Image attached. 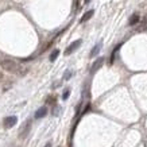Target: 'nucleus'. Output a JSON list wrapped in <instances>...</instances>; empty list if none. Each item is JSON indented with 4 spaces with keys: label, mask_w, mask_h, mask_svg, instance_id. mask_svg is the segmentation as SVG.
Wrapping results in <instances>:
<instances>
[{
    "label": "nucleus",
    "mask_w": 147,
    "mask_h": 147,
    "mask_svg": "<svg viewBox=\"0 0 147 147\" xmlns=\"http://www.w3.org/2000/svg\"><path fill=\"white\" fill-rule=\"evenodd\" d=\"M0 66L3 70H7L8 73H16L19 69L18 63L12 61V59H1L0 61Z\"/></svg>",
    "instance_id": "nucleus-1"
},
{
    "label": "nucleus",
    "mask_w": 147,
    "mask_h": 147,
    "mask_svg": "<svg viewBox=\"0 0 147 147\" xmlns=\"http://www.w3.org/2000/svg\"><path fill=\"white\" fill-rule=\"evenodd\" d=\"M31 123L32 120L31 119H28V120L23 124V127L20 129H19V139H26L27 136H28V134H30V131H31Z\"/></svg>",
    "instance_id": "nucleus-2"
},
{
    "label": "nucleus",
    "mask_w": 147,
    "mask_h": 147,
    "mask_svg": "<svg viewBox=\"0 0 147 147\" xmlns=\"http://www.w3.org/2000/svg\"><path fill=\"white\" fill-rule=\"evenodd\" d=\"M16 123H18V117H16V116H7V117L3 119V127L7 129L12 128Z\"/></svg>",
    "instance_id": "nucleus-3"
},
{
    "label": "nucleus",
    "mask_w": 147,
    "mask_h": 147,
    "mask_svg": "<svg viewBox=\"0 0 147 147\" xmlns=\"http://www.w3.org/2000/svg\"><path fill=\"white\" fill-rule=\"evenodd\" d=\"M81 43H82V40L81 39H77V40H74L73 43H70V45L67 46V49L65 50V55H70L71 53H74V51L80 47Z\"/></svg>",
    "instance_id": "nucleus-4"
},
{
    "label": "nucleus",
    "mask_w": 147,
    "mask_h": 147,
    "mask_svg": "<svg viewBox=\"0 0 147 147\" xmlns=\"http://www.w3.org/2000/svg\"><path fill=\"white\" fill-rule=\"evenodd\" d=\"M102 63H104V58H102V57L97 58V59H96V61L93 62L92 67H90V73H92V74H93V73H96V71H97L98 69L102 66Z\"/></svg>",
    "instance_id": "nucleus-5"
},
{
    "label": "nucleus",
    "mask_w": 147,
    "mask_h": 147,
    "mask_svg": "<svg viewBox=\"0 0 147 147\" xmlns=\"http://www.w3.org/2000/svg\"><path fill=\"white\" fill-rule=\"evenodd\" d=\"M46 115H47V108H46V107H40L39 109L35 112L34 117H35V119H42V117H45Z\"/></svg>",
    "instance_id": "nucleus-6"
},
{
    "label": "nucleus",
    "mask_w": 147,
    "mask_h": 147,
    "mask_svg": "<svg viewBox=\"0 0 147 147\" xmlns=\"http://www.w3.org/2000/svg\"><path fill=\"white\" fill-rule=\"evenodd\" d=\"M93 13H94L93 9H90V11H88V12H85L84 15H82V18L80 19V23H85L86 20H89V19L93 16Z\"/></svg>",
    "instance_id": "nucleus-7"
},
{
    "label": "nucleus",
    "mask_w": 147,
    "mask_h": 147,
    "mask_svg": "<svg viewBox=\"0 0 147 147\" xmlns=\"http://www.w3.org/2000/svg\"><path fill=\"white\" fill-rule=\"evenodd\" d=\"M139 19H140V18H139L138 13H134V15L129 18L128 24H129V26H135V24H138V23H139Z\"/></svg>",
    "instance_id": "nucleus-8"
},
{
    "label": "nucleus",
    "mask_w": 147,
    "mask_h": 147,
    "mask_svg": "<svg viewBox=\"0 0 147 147\" xmlns=\"http://www.w3.org/2000/svg\"><path fill=\"white\" fill-rule=\"evenodd\" d=\"M100 49H101V42H98L97 45L94 46L93 49H92V51H90V57H96V55H97L98 54V51H100Z\"/></svg>",
    "instance_id": "nucleus-9"
},
{
    "label": "nucleus",
    "mask_w": 147,
    "mask_h": 147,
    "mask_svg": "<svg viewBox=\"0 0 147 147\" xmlns=\"http://www.w3.org/2000/svg\"><path fill=\"white\" fill-rule=\"evenodd\" d=\"M144 30H147V15L143 18L142 23H140V26H139L138 31H144Z\"/></svg>",
    "instance_id": "nucleus-10"
},
{
    "label": "nucleus",
    "mask_w": 147,
    "mask_h": 147,
    "mask_svg": "<svg viewBox=\"0 0 147 147\" xmlns=\"http://www.w3.org/2000/svg\"><path fill=\"white\" fill-rule=\"evenodd\" d=\"M46 102H47L49 105H55V102H57V97L53 96V94H50V96H47V98H46Z\"/></svg>",
    "instance_id": "nucleus-11"
},
{
    "label": "nucleus",
    "mask_w": 147,
    "mask_h": 147,
    "mask_svg": "<svg viewBox=\"0 0 147 147\" xmlns=\"http://www.w3.org/2000/svg\"><path fill=\"white\" fill-rule=\"evenodd\" d=\"M120 46H121V43H120V45H117V46H116L115 49H113V51H112L111 58H109V63H111V65L113 63V61H115V55H116V53H117V50L120 49Z\"/></svg>",
    "instance_id": "nucleus-12"
},
{
    "label": "nucleus",
    "mask_w": 147,
    "mask_h": 147,
    "mask_svg": "<svg viewBox=\"0 0 147 147\" xmlns=\"http://www.w3.org/2000/svg\"><path fill=\"white\" fill-rule=\"evenodd\" d=\"M58 55H59V50L58 49H55L53 51V53L50 54V61H51V62H54V61H55V59H57V57Z\"/></svg>",
    "instance_id": "nucleus-13"
},
{
    "label": "nucleus",
    "mask_w": 147,
    "mask_h": 147,
    "mask_svg": "<svg viewBox=\"0 0 147 147\" xmlns=\"http://www.w3.org/2000/svg\"><path fill=\"white\" fill-rule=\"evenodd\" d=\"M27 70H28V69H26V67H20V66H19L18 71H16V74H19V76H24V74L27 73Z\"/></svg>",
    "instance_id": "nucleus-14"
},
{
    "label": "nucleus",
    "mask_w": 147,
    "mask_h": 147,
    "mask_svg": "<svg viewBox=\"0 0 147 147\" xmlns=\"http://www.w3.org/2000/svg\"><path fill=\"white\" fill-rule=\"evenodd\" d=\"M69 96H70V89H65L63 90V94H62V98L63 100H66Z\"/></svg>",
    "instance_id": "nucleus-15"
},
{
    "label": "nucleus",
    "mask_w": 147,
    "mask_h": 147,
    "mask_svg": "<svg viewBox=\"0 0 147 147\" xmlns=\"http://www.w3.org/2000/svg\"><path fill=\"white\" fill-rule=\"evenodd\" d=\"M70 76H71V71H70V70H67L66 73H65L63 78H65V80H69V78H70Z\"/></svg>",
    "instance_id": "nucleus-16"
},
{
    "label": "nucleus",
    "mask_w": 147,
    "mask_h": 147,
    "mask_svg": "<svg viewBox=\"0 0 147 147\" xmlns=\"http://www.w3.org/2000/svg\"><path fill=\"white\" fill-rule=\"evenodd\" d=\"M51 146H53V144H51V142H49V143H47V144H46L45 147H51Z\"/></svg>",
    "instance_id": "nucleus-17"
},
{
    "label": "nucleus",
    "mask_w": 147,
    "mask_h": 147,
    "mask_svg": "<svg viewBox=\"0 0 147 147\" xmlns=\"http://www.w3.org/2000/svg\"><path fill=\"white\" fill-rule=\"evenodd\" d=\"M1 80H3V74L0 73V82H1Z\"/></svg>",
    "instance_id": "nucleus-18"
},
{
    "label": "nucleus",
    "mask_w": 147,
    "mask_h": 147,
    "mask_svg": "<svg viewBox=\"0 0 147 147\" xmlns=\"http://www.w3.org/2000/svg\"><path fill=\"white\" fill-rule=\"evenodd\" d=\"M84 1H85V4H88V3H89L90 0H84Z\"/></svg>",
    "instance_id": "nucleus-19"
}]
</instances>
